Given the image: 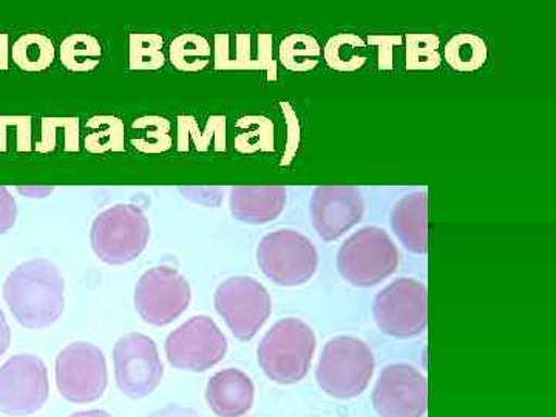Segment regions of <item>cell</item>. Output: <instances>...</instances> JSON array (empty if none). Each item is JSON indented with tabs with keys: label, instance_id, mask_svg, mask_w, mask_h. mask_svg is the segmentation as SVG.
<instances>
[{
	"label": "cell",
	"instance_id": "10",
	"mask_svg": "<svg viewBox=\"0 0 556 417\" xmlns=\"http://www.w3.org/2000/svg\"><path fill=\"white\" fill-rule=\"evenodd\" d=\"M164 350L172 367L203 372L226 357L228 339L211 317L195 316L170 332Z\"/></svg>",
	"mask_w": 556,
	"mask_h": 417
},
{
	"label": "cell",
	"instance_id": "5",
	"mask_svg": "<svg viewBox=\"0 0 556 417\" xmlns=\"http://www.w3.org/2000/svg\"><path fill=\"white\" fill-rule=\"evenodd\" d=\"M399 251L386 229L367 226L351 233L338 252V270L346 283L371 288L396 273Z\"/></svg>",
	"mask_w": 556,
	"mask_h": 417
},
{
	"label": "cell",
	"instance_id": "21",
	"mask_svg": "<svg viewBox=\"0 0 556 417\" xmlns=\"http://www.w3.org/2000/svg\"><path fill=\"white\" fill-rule=\"evenodd\" d=\"M207 54V42L200 36H179L170 46L172 64L179 70L204 67Z\"/></svg>",
	"mask_w": 556,
	"mask_h": 417
},
{
	"label": "cell",
	"instance_id": "24",
	"mask_svg": "<svg viewBox=\"0 0 556 417\" xmlns=\"http://www.w3.org/2000/svg\"><path fill=\"white\" fill-rule=\"evenodd\" d=\"M17 204L9 188L0 186V236L10 232L16 225Z\"/></svg>",
	"mask_w": 556,
	"mask_h": 417
},
{
	"label": "cell",
	"instance_id": "6",
	"mask_svg": "<svg viewBox=\"0 0 556 417\" xmlns=\"http://www.w3.org/2000/svg\"><path fill=\"white\" fill-rule=\"evenodd\" d=\"M257 263L262 273L280 287L308 283L318 269L313 241L294 229H278L260 240Z\"/></svg>",
	"mask_w": 556,
	"mask_h": 417
},
{
	"label": "cell",
	"instance_id": "8",
	"mask_svg": "<svg viewBox=\"0 0 556 417\" xmlns=\"http://www.w3.org/2000/svg\"><path fill=\"white\" fill-rule=\"evenodd\" d=\"M214 303L229 331L240 342L254 339L273 311L268 289L255 278L244 276L230 277L219 283Z\"/></svg>",
	"mask_w": 556,
	"mask_h": 417
},
{
	"label": "cell",
	"instance_id": "17",
	"mask_svg": "<svg viewBox=\"0 0 556 417\" xmlns=\"http://www.w3.org/2000/svg\"><path fill=\"white\" fill-rule=\"evenodd\" d=\"M287 193L283 186H236L229 193L230 212L247 225H266L285 211Z\"/></svg>",
	"mask_w": 556,
	"mask_h": 417
},
{
	"label": "cell",
	"instance_id": "22",
	"mask_svg": "<svg viewBox=\"0 0 556 417\" xmlns=\"http://www.w3.org/2000/svg\"><path fill=\"white\" fill-rule=\"evenodd\" d=\"M163 38L159 35H134L130 38V67L155 70L163 67Z\"/></svg>",
	"mask_w": 556,
	"mask_h": 417
},
{
	"label": "cell",
	"instance_id": "15",
	"mask_svg": "<svg viewBox=\"0 0 556 417\" xmlns=\"http://www.w3.org/2000/svg\"><path fill=\"white\" fill-rule=\"evenodd\" d=\"M311 219L324 241L342 239L365 215V200L354 186H318L309 201Z\"/></svg>",
	"mask_w": 556,
	"mask_h": 417
},
{
	"label": "cell",
	"instance_id": "9",
	"mask_svg": "<svg viewBox=\"0 0 556 417\" xmlns=\"http://www.w3.org/2000/svg\"><path fill=\"white\" fill-rule=\"evenodd\" d=\"M192 300L188 278L170 266H156L142 274L135 287V308L146 324L166 327L177 320Z\"/></svg>",
	"mask_w": 556,
	"mask_h": 417
},
{
	"label": "cell",
	"instance_id": "16",
	"mask_svg": "<svg viewBox=\"0 0 556 417\" xmlns=\"http://www.w3.org/2000/svg\"><path fill=\"white\" fill-rule=\"evenodd\" d=\"M254 382L239 368L223 369L207 382V405L218 417L248 415L254 405Z\"/></svg>",
	"mask_w": 556,
	"mask_h": 417
},
{
	"label": "cell",
	"instance_id": "20",
	"mask_svg": "<svg viewBox=\"0 0 556 417\" xmlns=\"http://www.w3.org/2000/svg\"><path fill=\"white\" fill-rule=\"evenodd\" d=\"M100 42L90 35H73L61 46V61L72 72H90L100 64Z\"/></svg>",
	"mask_w": 556,
	"mask_h": 417
},
{
	"label": "cell",
	"instance_id": "11",
	"mask_svg": "<svg viewBox=\"0 0 556 417\" xmlns=\"http://www.w3.org/2000/svg\"><path fill=\"white\" fill-rule=\"evenodd\" d=\"M109 383L108 362L100 348L87 342L65 346L56 358V386L73 404H89L104 394Z\"/></svg>",
	"mask_w": 556,
	"mask_h": 417
},
{
	"label": "cell",
	"instance_id": "28",
	"mask_svg": "<svg viewBox=\"0 0 556 417\" xmlns=\"http://www.w3.org/2000/svg\"><path fill=\"white\" fill-rule=\"evenodd\" d=\"M155 417H199L195 413L188 412V409H179V408H170L166 409V412L160 413L159 416Z\"/></svg>",
	"mask_w": 556,
	"mask_h": 417
},
{
	"label": "cell",
	"instance_id": "1",
	"mask_svg": "<svg viewBox=\"0 0 556 417\" xmlns=\"http://www.w3.org/2000/svg\"><path fill=\"white\" fill-rule=\"evenodd\" d=\"M3 300L22 327L49 328L64 313V277L50 260H28L7 277Z\"/></svg>",
	"mask_w": 556,
	"mask_h": 417
},
{
	"label": "cell",
	"instance_id": "13",
	"mask_svg": "<svg viewBox=\"0 0 556 417\" xmlns=\"http://www.w3.org/2000/svg\"><path fill=\"white\" fill-rule=\"evenodd\" d=\"M49 394V371L42 358L20 354L0 367V412L5 415H33L46 405Z\"/></svg>",
	"mask_w": 556,
	"mask_h": 417
},
{
	"label": "cell",
	"instance_id": "14",
	"mask_svg": "<svg viewBox=\"0 0 556 417\" xmlns=\"http://www.w3.org/2000/svg\"><path fill=\"white\" fill-rule=\"evenodd\" d=\"M372 407L380 417H424L428 408L426 375L408 364L382 369L372 391Z\"/></svg>",
	"mask_w": 556,
	"mask_h": 417
},
{
	"label": "cell",
	"instance_id": "12",
	"mask_svg": "<svg viewBox=\"0 0 556 417\" xmlns=\"http://www.w3.org/2000/svg\"><path fill=\"white\" fill-rule=\"evenodd\" d=\"M115 379L121 393L130 399L148 397L164 376L155 340L141 332H129L113 348Z\"/></svg>",
	"mask_w": 556,
	"mask_h": 417
},
{
	"label": "cell",
	"instance_id": "19",
	"mask_svg": "<svg viewBox=\"0 0 556 417\" xmlns=\"http://www.w3.org/2000/svg\"><path fill=\"white\" fill-rule=\"evenodd\" d=\"M13 61L25 72H42L53 64V42L47 36L36 33L21 36L13 46Z\"/></svg>",
	"mask_w": 556,
	"mask_h": 417
},
{
	"label": "cell",
	"instance_id": "25",
	"mask_svg": "<svg viewBox=\"0 0 556 417\" xmlns=\"http://www.w3.org/2000/svg\"><path fill=\"white\" fill-rule=\"evenodd\" d=\"M17 192L27 199H47L54 192V186H17Z\"/></svg>",
	"mask_w": 556,
	"mask_h": 417
},
{
	"label": "cell",
	"instance_id": "18",
	"mask_svg": "<svg viewBox=\"0 0 556 417\" xmlns=\"http://www.w3.org/2000/svg\"><path fill=\"white\" fill-rule=\"evenodd\" d=\"M390 225L399 243L417 255L428 251V193L416 190L391 208Z\"/></svg>",
	"mask_w": 556,
	"mask_h": 417
},
{
	"label": "cell",
	"instance_id": "3",
	"mask_svg": "<svg viewBox=\"0 0 556 417\" xmlns=\"http://www.w3.org/2000/svg\"><path fill=\"white\" fill-rule=\"evenodd\" d=\"M375 371V353L365 340L338 336L328 340L321 350L316 380L328 396L350 401L365 393Z\"/></svg>",
	"mask_w": 556,
	"mask_h": 417
},
{
	"label": "cell",
	"instance_id": "7",
	"mask_svg": "<svg viewBox=\"0 0 556 417\" xmlns=\"http://www.w3.org/2000/svg\"><path fill=\"white\" fill-rule=\"evenodd\" d=\"M372 317L383 334L412 339L422 334L428 325V291L416 278L401 277L376 295Z\"/></svg>",
	"mask_w": 556,
	"mask_h": 417
},
{
	"label": "cell",
	"instance_id": "29",
	"mask_svg": "<svg viewBox=\"0 0 556 417\" xmlns=\"http://www.w3.org/2000/svg\"><path fill=\"white\" fill-rule=\"evenodd\" d=\"M70 417H112L110 413L104 409H89V412H78Z\"/></svg>",
	"mask_w": 556,
	"mask_h": 417
},
{
	"label": "cell",
	"instance_id": "23",
	"mask_svg": "<svg viewBox=\"0 0 556 417\" xmlns=\"http://www.w3.org/2000/svg\"><path fill=\"white\" fill-rule=\"evenodd\" d=\"M179 192L190 203L201 204L206 207H219L225 197V189L222 188H179Z\"/></svg>",
	"mask_w": 556,
	"mask_h": 417
},
{
	"label": "cell",
	"instance_id": "26",
	"mask_svg": "<svg viewBox=\"0 0 556 417\" xmlns=\"http://www.w3.org/2000/svg\"><path fill=\"white\" fill-rule=\"evenodd\" d=\"M11 342V329L7 321L5 313L0 308V356L9 350Z\"/></svg>",
	"mask_w": 556,
	"mask_h": 417
},
{
	"label": "cell",
	"instance_id": "2",
	"mask_svg": "<svg viewBox=\"0 0 556 417\" xmlns=\"http://www.w3.org/2000/svg\"><path fill=\"white\" fill-rule=\"evenodd\" d=\"M316 348V332L306 321L283 318L260 342V368L273 382L294 386L308 375Z\"/></svg>",
	"mask_w": 556,
	"mask_h": 417
},
{
	"label": "cell",
	"instance_id": "27",
	"mask_svg": "<svg viewBox=\"0 0 556 417\" xmlns=\"http://www.w3.org/2000/svg\"><path fill=\"white\" fill-rule=\"evenodd\" d=\"M9 67V38L0 35V68Z\"/></svg>",
	"mask_w": 556,
	"mask_h": 417
},
{
	"label": "cell",
	"instance_id": "4",
	"mask_svg": "<svg viewBox=\"0 0 556 417\" xmlns=\"http://www.w3.org/2000/svg\"><path fill=\"white\" fill-rule=\"evenodd\" d=\"M150 223L135 204H116L102 211L90 229L94 255L112 266L134 262L148 248Z\"/></svg>",
	"mask_w": 556,
	"mask_h": 417
}]
</instances>
